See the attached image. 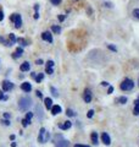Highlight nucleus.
<instances>
[{"instance_id":"f257e3e1","label":"nucleus","mask_w":139,"mask_h":147,"mask_svg":"<svg viewBox=\"0 0 139 147\" xmlns=\"http://www.w3.org/2000/svg\"><path fill=\"white\" fill-rule=\"evenodd\" d=\"M31 107H32V98L31 97L23 96V97L20 98V100H18V109H20L21 112H27Z\"/></svg>"},{"instance_id":"f03ea898","label":"nucleus","mask_w":139,"mask_h":147,"mask_svg":"<svg viewBox=\"0 0 139 147\" xmlns=\"http://www.w3.org/2000/svg\"><path fill=\"white\" fill-rule=\"evenodd\" d=\"M54 144H55V147H70V142L67 140H65L63 136L60 134L54 136Z\"/></svg>"},{"instance_id":"7ed1b4c3","label":"nucleus","mask_w":139,"mask_h":147,"mask_svg":"<svg viewBox=\"0 0 139 147\" xmlns=\"http://www.w3.org/2000/svg\"><path fill=\"white\" fill-rule=\"evenodd\" d=\"M120 88H121L122 91H132L134 88V82H133V80H131V79H124L122 81V84L120 85Z\"/></svg>"},{"instance_id":"20e7f679","label":"nucleus","mask_w":139,"mask_h":147,"mask_svg":"<svg viewBox=\"0 0 139 147\" xmlns=\"http://www.w3.org/2000/svg\"><path fill=\"white\" fill-rule=\"evenodd\" d=\"M10 20L13 22V26H15L16 28H21V26H22V18H21L20 13H12V15L10 16Z\"/></svg>"},{"instance_id":"39448f33","label":"nucleus","mask_w":139,"mask_h":147,"mask_svg":"<svg viewBox=\"0 0 139 147\" xmlns=\"http://www.w3.org/2000/svg\"><path fill=\"white\" fill-rule=\"evenodd\" d=\"M34 117H37V119H38L39 121H41L44 118V110L39 104H37L35 108H34Z\"/></svg>"},{"instance_id":"423d86ee","label":"nucleus","mask_w":139,"mask_h":147,"mask_svg":"<svg viewBox=\"0 0 139 147\" xmlns=\"http://www.w3.org/2000/svg\"><path fill=\"white\" fill-rule=\"evenodd\" d=\"M13 87H15V85H13L11 81H9V80L3 81V84H1L3 92H9V91H12V90H13Z\"/></svg>"},{"instance_id":"0eeeda50","label":"nucleus","mask_w":139,"mask_h":147,"mask_svg":"<svg viewBox=\"0 0 139 147\" xmlns=\"http://www.w3.org/2000/svg\"><path fill=\"white\" fill-rule=\"evenodd\" d=\"M54 65L55 63L53 60H48L45 64V72L48 74V75H53L54 74Z\"/></svg>"},{"instance_id":"6e6552de","label":"nucleus","mask_w":139,"mask_h":147,"mask_svg":"<svg viewBox=\"0 0 139 147\" xmlns=\"http://www.w3.org/2000/svg\"><path fill=\"white\" fill-rule=\"evenodd\" d=\"M41 39L43 40H46V42H49V43H53V34H51V32H49V31H45L41 33Z\"/></svg>"},{"instance_id":"1a4fd4ad","label":"nucleus","mask_w":139,"mask_h":147,"mask_svg":"<svg viewBox=\"0 0 139 147\" xmlns=\"http://www.w3.org/2000/svg\"><path fill=\"white\" fill-rule=\"evenodd\" d=\"M83 99H84L86 103H90L92 102V91L89 88L84 90V93H83Z\"/></svg>"},{"instance_id":"9d476101","label":"nucleus","mask_w":139,"mask_h":147,"mask_svg":"<svg viewBox=\"0 0 139 147\" xmlns=\"http://www.w3.org/2000/svg\"><path fill=\"white\" fill-rule=\"evenodd\" d=\"M101 141H103V144L106 146H109L111 144V139H110L108 132H103V134H101Z\"/></svg>"},{"instance_id":"9b49d317","label":"nucleus","mask_w":139,"mask_h":147,"mask_svg":"<svg viewBox=\"0 0 139 147\" xmlns=\"http://www.w3.org/2000/svg\"><path fill=\"white\" fill-rule=\"evenodd\" d=\"M21 90L23 91V92H26V93H28V92H31L32 91V85L29 84V82H22L21 84Z\"/></svg>"},{"instance_id":"f8f14e48","label":"nucleus","mask_w":139,"mask_h":147,"mask_svg":"<svg viewBox=\"0 0 139 147\" xmlns=\"http://www.w3.org/2000/svg\"><path fill=\"white\" fill-rule=\"evenodd\" d=\"M71 126H72V123L70 120L63 121V124H59V129H61V130H68Z\"/></svg>"},{"instance_id":"ddd939ff","label":"nucleus","mask_w":139,"mask_h":147,"mask_svg":"<svg viewBox=\"0 0 139 147\" xmlns=\"http://www.w3.org/2000/svg\"><path fill=\"white\" fill-rule=\"evenodd\" d=\"M29 69H31V64L28 61H25V63H22L21 65H20V70L22 72H26V71H29Z\"/></svg>"},{"instance_id":"4468645a","label":"nucleus","mask_w":139,"mask_h":147,"mask_svg":"<svg viewBox=\"0 0 139 147\" xmlns=\"http://www.w3.org/2000/svg\"><path fill=\"white\" fill-rule=\"evenodd\" d=\"M45 132L46 130L44 127H41L40 129V131H39V136H38V142L39 144H44V136H45Z\"/></svg>"},{"instance_id":"2eb2a0df","label":"nucleus","mask_w":139,"mask_h":147,"mask_svg":"<svg viewBox=\"0 0 139 147\" xmlns=\"http://www.w3.org/2000/svg\"><path fill=\"white\" fill-rule=\"evenodd\" d=\"M22 54H23V49L21 47H18V48H16V52L12 54V58L13 59H18L20 57H22Z\"/></svg>"},{"instance_id":"dca6fc26","label":"nucleus","mask_w":139,"mask_h":147,"mask_svg":"<svg viewBox=\"0 0 139 147\" xmlns=\"http://www.w3.org/2000/svg\"><path fill=\"white\" fill-rule=\"evenodd\" d=\"M62 112V109L60 105H54V107H51V114L53 115H57V114H60Z\"/></svg>"},{"instance_id":"f3484780","label":"nucleus","mask_w":139,"mask_h":147,"mask_svg":"<svg viewBox=\"0 0 139 147\" xmlns=\"http://www.w3.org/2000/svg\"><path fill=\"white\" fill-rule=\"evenodd\" d=\"M44 103H45L46 109H51V107H53V99L51 98H49V97L44 98Z\"/></svg>"},{"instance_id":"a211bd4d","label":"nucleus","mask_w":139,"mask_h":147,"mask_svg":"<svg viewBox=\"0 0 139 147\" xmlns=\"http://www.w3.org/2000/svg\"><path fill=\"white\" fill-rule=\"evenodd\" d=\"M90 139H92V142H93V144H94L95 146L99 144V142H98V134H96V132H92Z\"/></svg>"},{"instance_id":"6ab92c4d","label":"nucleus","mask_w":139,"mask_h":147,"mask_svg":"<svg viewBox=\"0 0 139 147\" xmlns=\"http://www.w3.org/2000/svg\"><path fill=\"white\" fill-rule=\"evenodd\" d=\"M133 114H134V115H139V102H138V99H137V100H134Z\"/></svg>"},{"instance_id":"aec40b11","label":"nucleus","mask_w":139,"mask_h":147,"mask_svg":"<svg viewBox=\"0 0 139 147\" xmlns=\"http://www.w3.org/2000/svg\"><path fill=\"white\" fill-rule=\"evenodd\" d=\"M116 103H118V104H126V103H127V97L122 96V97L116 98Z\"/></svg>"},{"instance_id":"412c9836","label":"nucleus","mask_w":139,"mask_h":147,"mask_svg":"<svg viewBox=\"0 0 139 147\" xmlns=\"http://www.w3.org/2000/svg\"><path fill=\"white\" fill-rule=\"evenodd\" d=\"M51 31L54 32L55 34H60V33H61V27L55 25V26H53V27H51Z\"/></svg>"},{"instance_id":"4be33fe9","label":"nucleus","mask_w":139,"mask_h":147,"mask_svg":"<svg viewBox=\"0 0 139 147\" xmlns=\"http://www.w3.org/2000/svg\"><path fill=\"white\" fill-rule=\"evenodd\" d=\"M43 79H44V72H41V74H39V75H37V76H35V79H34V80H35V82L40 84Z\"/></svg>"},{"instance_id":"5701e85b","label":"nucleus","mask_w":139,"mask_h":147,"mask_svg":"<svg viewBox=\"0 0 139 147\" xmlns=\"http://www.w3.org/2000/svg\"><path fill=\"white\" fill-rule=\"evenodd\" d=\"M9 38H10V42H11L12 44H15V43L17 42V38H16V36L13 34V33H10V34H9Z\"/></svg>"},{"instance_id":"b1692460","label":"nucleus","mask_w":139,"mask_h":147,"mask_svg":"<svg viewBox=\"0 0 139 147\" xmlns=\"http://www.w3.org/2000/svg\"><path fill=\"white\" fill-rule=\"evenodd\" d=\"M17 42L21 43L22 47H26V45H28V42H27L26 39H23V38H17Z\"/></svg>"},{"instance_id":"393cba45","label":"nucleus","mask_w":139,"mask_h":147,"mask_svg":"<svg viewBox=\"0 0 139 147\" xmlns=\"http://www.w3.org/2000/svg\"><path fill=\"white\" fill-rule=\"evenodd\" d=\"M132 16L134 18H137V20H139V9H134L132 11Z\"/></svg>"},{"instance_id":"a878e982","label":"nucleus","mask_w":139,"mask_h":147,"mask_svg":"<svg viewBox=\"0 0 139 147\" xmlns=\"http://www.w3.org/2000/svg\"><path fill=\"white\" fill-rule=\"evenodd\" d=\"M66 115L71 118V117H75V115H76V113L73 112L72 109H70V108H68V109H66Z\"/></svg>"},{"instance_id":"bb28decb","label":"nucleus","mask_w":139,"mask_h":147,"mask_svg":"<svg viewBox=\"0 0 139 147\" xmlns=\"http://www.w3.org/2000/svg\"><path fill=\"white\" fill-rule=\"evenodd\" d=\"M50 91H51V93L54 94V97H59V93H57V90L55 88V87H50Z\"/></svg>"},{"instance_id":"cd10ccee","label":"nucleus","mask_w":139,"mask_h":147,"mask_svg":"<svg viewBox=\"0 0 139 147\" xmlns=\"http://www.w3.org/2000/svg\"><path fill=\"white\" fill-rule=\"evenodd\" d=\"M0 123H1V125H6V126L10 125V120H9V119H1Z\"/></svg>"},{"instance_id":"c85d7f7f","label":"nucleus","mask_w":139,"mask_h":147,"mask_svg":"<svg viewBox=\"0 0 139 147\" xmlns=\"http://www.w3.org/2000/svg\"><path fill=\"white\" fill-rule=\"evenodd\" d=\"M33 117H34V113H32V112H28L26 114V119H27V120H29V121H31V119Z\"/></svg>"},{"instance_id":"c756f323","label":"nucleus","mask_w":139,"mask_h":147,"mask_svg":"<svg viewBox=\"0 0 139 147\" xmlns=\"http://www.w3.org/2000/svg\"><path fill=\"white\" fill-rule=\"evenodd\" d=\"M29 124H31V121H29V120H27L26 118H23V119H22V125L25 126V127H26V126H28Z\"/></svg>"},{"instance_id":"7c9ffc66","label":"nucleus","mask_w":139,"mask_h":147,"mask_svg":"<svg viewBox=\"0 0 139 147\" xmlns=\"http://www.w3.org/2000/svg\"><path fill=\"white\" fill-rule=\"evenodd\" d=\"M94 113H95L94 110H93V109H90L89 112H88V114H87V118H88V119H92L93 117H94Z\"/></svg>"},{"instance_id":"2f4dec72","label":"nucleus","mask_w":139,"mask_h":147,"mask_svg":"<svg viewBox=\"0 0 139 147\" xmlns=\"http://www.w3.org/2000/svg\"><path fill=\"white\" fill-rule=\"evenodd\" d=\"M7 99V96L4 94L3 91H0V100H6Z\"/></svg>"},{"instance_id":"473e14b6","label":"nucleus","mask_w":139,"mask_h":147,"mask_svg":"<svg viewBox=\"0 0 139 147\" xmlns=\"http://www.w3.org/2000/svg\"><path fill=\"white\" fill-rule=\"evenodd\" d=\"M108 48H109L110 50H112V52H115V53L117 52V48H116L114 44H108Z\"/></svg>"},{"instance_id":"72a5a7b5","label":"nucleus","mask_w":139,"mask_h":147,"mask_svg":"<svg viewBox=\"0 0 139 147\" xmlns=\"http://www.w3.org/2000/svg\"><path fill=\"white\" fill-rule=\"evenodd\" d=\"M50 3H51L53 5H55V6H57V5L61 4V0H50Z\"/></svg>"},{"instance_id":"f704fd0d","label":"nucleus","mask_w":139,"mask_h":147,"mask_svg":"<svg viewBox=\"0 0 139 147\" xmlns=\"http://www.w3.org/2000/svg\"><path fill=\"white\" fill-rule=\"evenodd\" d=\"M50 139V134H49V132H45V136H44V142H46V141H48Z\"/></svg>"},{"instance_id":"c9c22d12","label":"nucleus","mask_w":139,"mask_h":147,"mask_svg":"<svg viewBox=\"0 0 139 147\" xmlns=\"http://www.w3.org/2000/svg\"><path fill=\"white\" fill-rule=\"evenodd\" d=\"M59 21L60 22H62V21H65V18H66V16H65V15H59Z\"/></svg>"},{"instance_id":"e433bc0d","label":"nucleus","mask_w":139,"mask_h":147,"mask_svg":"<svg viewBox=\"0 0 139 147\" xmlns=\"http://www.w3.org/2000/svg\"><path fill=\"white\" fill-rule=\"evenodd\" d=\"M35 94L38 96L40 99H43V94H41V92H40V91H35Z\"/></svg>"},{"instance_id":"4c0bfd02","label":"nucleus","mask_w":139,"mask_h":147,"mask_svg":"<svg viewBox=\"0 0 139 147\" xmlns=\"http://www.w3.org/2000/svg\"><path fill=\"white\" fill-rule=\"evenodd\" d=\"M112 92H114V87H112V86H109V88H108V93H109V94H111Z\"/></svg>"},{"instance_id":"58836bf2","label":"nucleus","mask_w":139,"mask_h":147,"mask_svg":"<svg viewBox=\"0 0 139 147\" xmlns=\"http://www.w3.org/2000/svg\"><path fill=\"white\" fill-rule=\"evenodd\" d=\"M35 64H37V65H43V64H44V61L41 60V59H38V60L35 61Z\"/></svg>"},{"instance_id":"ea45409f","label":"nucleus","mask_w":139,"mask_h":147,"mask_svg":"<svg viewBox=\"0 0 139 147\" xmlns=\"http://www.w3.org/2000/svg\"><path fill=\"white\" fill-rule=\"evenodd\" d=\"M73 147H90V146H88V145H81V144H76Z\"/></svg>"},{"instance_id":"a19ab883","label":"nucleus","mask_w":139,"mask_h":147,"mask_svg":"<svg viewBox=\"0 0 139 147\" xmlns=\"http://www.w3.org/2000/svg\"><path fill=\"white\" fill-rule=\"evenodd\" d=\"M3 20H4V12L1 9H0V21H3Z\"/></svg>"},{"instance_id":"79ce46f5","label":"nucleus","mask_w":139,"mask_h":147,"mask_svg":"<svg viewBox=\"0 0 139 147\" xmlns=\"http://www.w3.org/2000/svg\"><path fill=\"white\" fill-rule=\"evenodd\" d=\"M4 119H10V113H4Z\"/></svg>"},{"instance_id":"37998d69","label":"nucleus","mask_w":139,"mask_h":147,"mask_svg":"<svg viewBox=\"0 0 139 147\" xmlns=\"http://www.w3.org/2000/svg\"><path fill=\"white\" fill-rule=\"evenodd\" d=\"M34 18H35V20H38V18H39V12L38 11L34 12Z\"/></svg>"},{"instance_id":"c03bdc74","label":"nucleus","mask_w":139,"mask_h":147,"mask_svg":"<svg viewBox=\"0 0 139 147\" xmlns=\"http://www.w3.org/2000/svg\"><path fill=\"white\" fill-rule=\"evenodd\" d=\"M101 86H104V87L109 86V82H106V81H103V82H101Z\"/></svg>"},{"instance_id":"a18cd8bd","label":"nucleus","mask_w":139,"mask_h":147,"mask_svg":"<svg viewBox=\"0 0 139 147\" xmlns=\"http://www.w3.org/2000/svg\"><path fill=\"white\" fill-rule=\"evenodd\" d=\"M35 76H37L35 72H32V74H31V77H32V79H35Z\"/></svg>"},{"instance_id":"49530a36","label":"nucleus","mask_w":139,"mask_h":147,"mask_svg":"<svg viewBox=\"0 0 139 147\" xmlns=\"http://www.w3.org/2000/svg\"><path fill=\"white\" fill-rule=\"evenodd\" d=\"M5 42V38H3V37H0V43H4Z\"/></svg>"},{"instance_id":"de8ad7c7","label":"nucleus","mask_w":139,"mask_h":147,"mask_svg":"<svg viewBox=\"0 0 139 147\" xmlns=\"http://www.w3.org/2000/svg\"><path fill=\"white\" fill-rule=\"evenodd\" d=\"M10 140H11V141L15 140V135H10Z\"/></svg>"},{"instance_id":"09e8293b","label":"nucleus","mask_w":139,"mask_h":147,"mask_svg":"<svg viewBox=\"0 0 139 147\" xmlns=\"http://www.w3.org/2000/svg\"><path fill=\"white\" fill-rule=\"evenodd\" d=\"M17 145H16V142H12V144H11V147H16Z\"/></svg>"},{"instance_id":"8fccbe9b","label":"nucleus","mask_w":139,"mask_h":147,"mask_svg":"<svg viewBox=\"0 0 139 147\" xmlns=\"http://www.w3.org/2000/svg\"><path fill=\"white\" fill-rule=\"evenodd\" d=\"M138 102H139V97H138Z\"/></svg>"}]
</instances>
